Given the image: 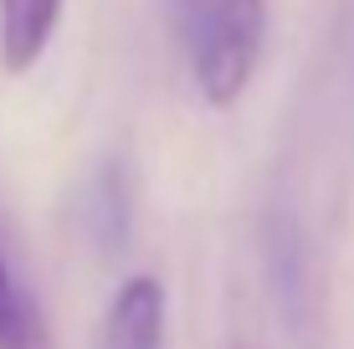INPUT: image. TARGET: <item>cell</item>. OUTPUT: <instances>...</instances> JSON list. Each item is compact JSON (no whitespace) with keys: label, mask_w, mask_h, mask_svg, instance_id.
<instances>
[{"label":"cell","mask_w":354,"mask_h":349,"mask_svg":"<svg viewBox=\"0 0 354 349\" xmlns=\"http://www.w3.org/2000/svg\"><path fill=\"white\" fill-rule=\"evenodd\" d=\"M267 6L272 0H169V31L211 108L241 103L252 88L267 46Z\"/></svg>","instance_id":"1"},{"label":"cell","mask_w":354,"mask_h":349,"mask_svg":"<svg viewBox=\"0 0 354 349\" xmlns=\"http://www.w3.org/2000/svg\"><path fill=\"white\" fill-rule=\"evenodd\" d=\"M165 319H169L165 283L154 272H133L108 298L93 349H165Z\"/></svg>","instance_id":"2"},{"label":"cell","mask_w":354,"mask_h":349,"mask_svg":"<svg viewBox=\"0 0 354 349\" xmlns=\"http://www.w3.org/2000/svg\"><path fill=\"white\" fill-rule=\"evenodd\" d=\"M67 0H0V72L26 77L46 57Z\"/></svg>","instance_id":"3"},{"label":"cell","mask_w":354,"mask_h":349,"mask_svg":"<svg viewBox=\"0 0 354 349\" xmlns=\"http://www.w3.org/2000/svg\"><path fill=\"white\" fill-rule=\"evenodd\" d=\"M0 349H57L41 303L26 287V278L16 272L6 242H0Z\"/></svg>","instance_id":"4"},{"label":"cell","mask_w":354,"mask_h":349,"mask_svg":"<svg viewBox=\"0 0 354 349\" xmlns=\"http://www.w3.org/2000/svg\"><path fill=\"white\" fill-rule=\"evenodd\" d=\"M129 175L124 164H103L88 185V200H82V221H88V236L97 252H124L129 247Z\"/></svg>","instance_id":"5"}]
</instances>
